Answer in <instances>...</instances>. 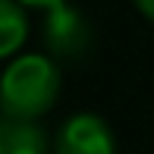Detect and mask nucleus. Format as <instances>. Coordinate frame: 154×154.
<instances>
[{
    "label": "nucleus",
    "instance_id": "f257e3e1",
    "mask_svg": "<svg viewBox=\"0 0 154 154\" xmlns=\"http://www.w3.org/2000/svg\"><path fill=\"white\" fill-rule=\"evenodd\" d=\"M60 94V69L41 54L19 57L3 72V113L6 120H35L47 113Z\"/></svg>",
    "mask_w": 154,
    "mask_h": 154
},
{
    "label": "nucleus",
    "instance_id": "f03ea898",
    "mask_svg": "<svg viewBox=\"0 0 154 154\" xmlns=\"http://www.w3.org/2000/svg\"><path fill=\"white\" fill-rule=\"evenodd\" d=\"M54 154H116L110 126L94 113H75L60 126Z\"/></svg>",
    "mask_w": 154,
    "mask_h": 154
},
{
    "label": "nucleus",
    "instance_id": "7ed1b4c3",
    "mask_svg": "<svg viewBox=\"0 0 154 154\" xmlns=\"http://www.w3.org/2000/svg\"><path fill=\"white\" fill-rule=\"evenodd\" d=\"M44 41H47V47H51L57 57L75 60V57H82V54L88 51V44H91V29H88L85 16H82L79 10L60 3V6H54L51 16H47Z\"/></svg>",
    "mask_w": 154,
    "mask_h": 154
},
{
    "label": "nucleus",
    "instance_id": "20e7f679",
    "mask_svg": "<svg viewBox=\"0 0 154 154\" xmlns=\"http://www.w3.org/2000/svg\"><path fill=\"white\" fill-rule=\"evenodd\" d=\"M0 154H47V135L32 120H3Z\"/></svg>",
    "mask_w": 154,
    "mask_h": 154
},
{
    "label": "nucleus",
    "instance_id": "39448f33",
    "mask_svg": "<svg viewBox=\"0 0 154 154\" xmlns=\"http://www.w3.org/2000/svg\"><path fill=\"white\" fill-rule=\"evenodd\" d=\"M0 32H3V57L16 54V47L29 35L25 13H22V6L16 0H0Z\"/></svg>",
    "mask_w": 154,
    "mask_h": 154
},
{
    "label": "nucleus",
    "instance_id": "423d86ee",
    "mask_svg": "<svg viewBox=\"0 0 154 154\" xmlns=\"http://www.w3.org/2000/svg\"><path fill=\"white\" fill-rule=\"evenodd\" d=\"M19 3H29V6H44V10H54V6L66 3V0H19Z\"/></svg>",
    "mask_w": 154,
    "mask_h": 154
},
{
    "label": "nucleus",
    "instance_id": "0eeeda50",
    "mask_svg": "<svg viewBox=\"0 0 154 154\" xmlns=\"http://www.w3.org/2000/svg\"><path fill=\"white\" fill-rule=\"evenodd\" d=\"M135 6H138V10H142L145 16L154 22V0H135Z\"/></svg>",
    "mask_w": 154,
    "mask_h": 154
}]
</instances>
